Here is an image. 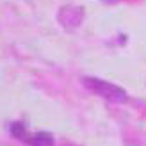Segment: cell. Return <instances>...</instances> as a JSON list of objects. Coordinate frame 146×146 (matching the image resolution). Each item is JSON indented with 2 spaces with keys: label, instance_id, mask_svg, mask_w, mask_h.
Returning <instances> with one entry per match:
<instances>
[{
  "label": "cell",
  "instance_id": "obj_1",
  "mask_svg": "<svg viewBox=\"0 0 146 146\" xmlns=\"http://www.w3.org/2000/svg\"><path fill=\"white\" fill-rule=\"evenodd\" d=\"M82 84L94 94H98V96L105 98L109 102H114V104H125L128 98L125 89H121L119 86H114L111 82H105V80H100V78L86 77L82 78Z\"/></svg>",
  "mask_w": 146,
  "mask_h": 146
},
{
  "label": "cell",
  "instance_id": "obj_3",
  "mask_svg": "<svg viewBox=\"0 0 146 146\" xmlns=\"http://www.w3.org/2000/svg\"><path fill=\"white\" fill-rule=\"evenodd\" d=\"M11 134L13 137H16V139H21V141H27V130H25V125L23 123H13L11 125Z\"/></svg>",
  "mask_w": 146,
  "mask_h": 146
},
{
  "label": "cell",
  "instance_id": "obj_2",
  "mask_svg": "<svg viewBox=\"0 0 146 146\" xmlns=\"http://www.w3.org/2000/svg\"><path fill=\"white\" fill-rule=\"evenodd\" d=\"M29 144L31 146H54V137L48 132H38L32 137H29Z\"/></svg>",
  "mask_w": 146,
  "mask_h": 146
}]
</instances>
